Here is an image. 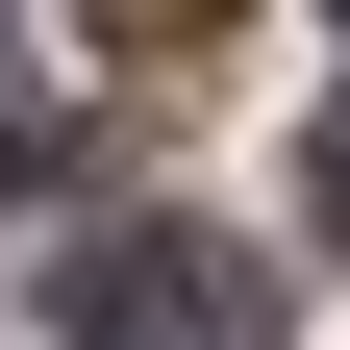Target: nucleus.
I'll list each match as a JSON object with an SVG mask.
<instances>
[{
  "label": "nucleus",
  "instance_id": "4",
  "mask_svg": "<svg viewBox=\"0 0 350 350\" xmlns=\"http://www.w3.org/2000/svg\"><path fill=\"white\" fill-rule=\"evenodd\" d=\"M300 175H325V226H350V100H325V150H300Z\"/></svg>",
  "mask_w": 350,
  "mask_h": 350
},
{
  "label": "nucleus",
  "instance_id": "1",
  "mask_svg": "<svg viewBox=\"0 0 350 350\" xmlns=\"http://www.w3.org/2000/svg\"><path fill=\"white\" fill-rule=\"evenodd\" d=\"M75 350H300V325L226 226H100L75 250Z\"/></svg>",
  "mask_w": 350,
  "mask_h": 350
},
{
  "label": "nucleus",
  "instance_id": "2",
  "mask_svg": "<svg viewBox=\"0 0 350 350\" xmlns=\"http://www.w3.org/2000/svg\"><path fill=\"white\" fill-rule=\"evenodd\" d=\"M25 150H51V75H25V25H0V175H25Z\"/></svg>",
  "mask_w": 350,
  "mask_h": 350
},
{
  "label": "nucleus",
  "instance_id": "3",
  "mask_svg": "<svg viewBox=\"0 0 350 350\" xmlns=\"http://www.w3.org/2000/svg\"><path fill=\"white\" fill-rule=\"evenodd\" d=\"M100 25H125V51H200V25H226V0H100Z\"/></svg>",
  "mask_w": 350,
  "mask_h": 350
}]
</instances>
